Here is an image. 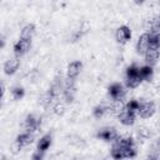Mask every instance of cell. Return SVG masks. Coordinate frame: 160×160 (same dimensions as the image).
<instances>
[{
    "label": "cell",
    "instance_id": "cell-3",
    "mask_svg": "<svg viewBox=\"0 0 160 160\" xmlns=\"http://www.w3.org/2000/svg\"><path fill=\"white\" fill-rule=\"evenodd\" d=\"M108 94L114 101H122L126 95V90L120 82H114L108 88Z\"/></svg>",
    "mask_w": 160,
    "mask_h": 160
},
{
    "label": "cell",
    "instance_id": "cell-20",
    "mask_svg": "<svg viewBox=\"0 0 160 160\" xmlns=\"http://www.w3.org/2000/svg\"><path fill=\"white\" fill-rule=\"evenodd\" d=\"M35 34V25L34 24H28L22 28L21 30V34H20V38L21 39H29L31 40L32 35Z\"/></svg>",
    "mask_w": 160,
    "mask_h": 160
},
{
    "label": "cell",
    "instance_id": "cell-17",
    "mask_svg": "<svg viewBox=\"0 0 160 160\" xmlns=\"http://www.w3.org/2000/svg\"><path fill=\"white\" fill-rule=\"evenodd\" d=\"M50 145H51V135H50V134H46V135H44V136L39 140L38 146H36V150L45 152V151L50 148Z\"/></svg>",
    "mask_w": 160,
    "mask_h": 160
},
{
    "label": "cell",
    "instance_id": "cell-4",
    "mask_svg": "<svg viewBox=\"0 0 160 160\" xmlns=\"http://www.w3.org/2000/svg\"><path fill=\"white\" fill-rule=\"evenodd\" d=\"M76 94V86H75V79L68 78L66 81L64 82V89H62V96L66 102H71L75 98Z\"/></svg>",
    "mask_w": 160,
    "mask_h": 160
},
{
    "label": "cell",
    "instance_id": "cell-18",
    "mask_svg": "<svg viewBox=\"0 0 160 160\" xmlns=\"http://www.w3.org/2000/svg\"><path fill=\"white\" fill-rule=\"evenodd\" d=\"M112 106H105V105H96L95 108H94V110H92V115L96 118V119H100V118H102L105 114H108V112H111L112 110Z\"/></svg>",
    "mask_w": 160,
    "mask_h": 160
},
{
    "label": "cell",
    "instance_id": "cell-25",
    "mask_svg": "<svg viewBox=\"0 0 160 160\" xmlns=\"http://www.w3.org/2000/svg\"><path fill=\"white\" fill-rule=\"evenodd\" d=\"M138 135H139V138H140L141 140H146V139L150 136V132H149L145 128H141V129L138 130Z\"/></svg>",
    "mask_w": 160,
    "mask_h": 160
},
{
    "label": "cell",
    "instance_id": "cell-14",
    "mask_svg": "<svg viewBox=\"0 0 160 160\" xmlns=\"http://www.w3.org/2000/svg\"><path fill=\"white\" fill-rule=\"evenodd\" d=\"M149 49V32H144L140 35L138 44H136V52L138 54H145V51Z\"/></svg>",
    "mask_w": 160,
    "mask_h": 160
},
{
    "label": "cell",
    "instance_id": "cell-8",
    "mask_svg": "<svg viewBox=\"0 0 160 160\" xmlns=\"http://www.w3.org/2000/svg\"><path fill=\"white\" fill-rule=\"evenodd\" d=\"M30 46H31V40H29V39H21L20 38V40L18 42H15V45H14V54H15V56H19L20 58L21 55L26 54L29 51Z\"/></svg>",
    "mask_w": 160,
    "mask_h": 160
},
{
    "label": "cell",
    "instance_id": "cell-7",
    "mask_svg": "<svg viewBox=\"0 0 160 160\" xmlns=\"http://www.w3.org/2000/svg\"><path fill=\"white\" fill-rule=\"evenodd\" d=\"M119 120L122 125H126V126H130L135 122V116H136V112L134 111H130L129 109H126L125 106L119 111Z\"/></svg>",
    "mask_w": 160,
    "mask_h": 160
},
{
    "label": "cell",
    "instance_id": "cell-11",
    "mask_svg": "<svg viewBox=\"0 0 160 160\" xmlns=\"http://www.w3.org/2000/svg\"><path fill=\"white\" fill-rule=\"evenodd\" d=\"M19 65H20L19 56H14V58L9 59V60L5 62V65H4V71H5V74H8V75L15 74L16 70H18V68H19Z\"/></svg>",
    "mask_w": 160,
    "mask_h": 160
},
{
    "label": "cell",
    "instance_id": "cell-10",
    "mask_svg": "<svg viewBox=\"0 0 160 160\" xmlns=\"http://www.w3.org/2000/svg\"><path fill=\"white\" fill-rule=\"evenodd\" d=\"M131 39V31L128 26L122 25L116 30V41L119 44H126Z\"/></svg>",
    "mask_w": 160,
    "mask_h": 160
},
{
    "label": "cell",
    "instance_id": "cell-27",
    "mask_svg": "<svg viewBox=\"0 0 160 160\" xmlns=\"http://www.w3.org/2000/svg\"><path fill=\"white\" fill-rule=\"evenodd\" d=\"M134 2H135L136 5H142V4L145 2V0H134Z\"/></svg>",
    "mask_w": 160,
    "mask_h": 160
},
{
    "label": "cell",
    "instance_id": "cell-6",
    "mask_svg": "<svg viewBox=\"0 0 160 160\" xmlns=\"http://www.w3.org/2000/svg\"><path fill=\"white\" fill-rule=\"evenodd\" d=\"M138 114H139V116L142 118V119L151 118V116L155 114V104H154L152 101H144V102H140V108H139Z\"/></svg>",
    "mask_w": 160,
    "mask_h": 160
},
{
    "label": "cell",
    "instance_id": "cell-22",
    "mask_svg": "<svg viewBox=\"0 0 160 160\" xmlns=\"http://www.w3.org/2000/svg\"><path fill=\"white\" fill-rule=\"evenodd\" d=\"M11 94H12V98L15 99V100H20V99H22L24 98V94H25V90H24V88L22 86H14L12 88V90H11Z\"/></svg>",
    "mask_w": 160,
    "mask_h": 160
},
{
    "label": "cell",
    "instance_id": "cell-26",
    "mask_svg": "<svg viewBox=\"0 0 160 160\" xmlns=\"http://www.w3.org/2000/svg\"><path fill=\"white\" fill-rule=\"evenodd\" d=\"M44 158V152L42 151H39V150H36V152L32 155V159L34 160H40V159H42Z\"/></svg>",
    "mask_w": 160,
    "mask_h": 160
},
{
    "label": "cell",
    "instance_id": "cell-5",
    "mask_svg": "<svg viewBox=\"0 0 160 160\" xmlns=\"http://www.w3.org/2000/svg\"><path fill=\"white\" fill-rule=\"evenodd\" d=\"M96 138L101 139L104 141H108V142H114L119 138V134L114 128H104V129L98 131Z\"/></svg>",
    "mask_w": 160,
    "mask_h": 160
},
{
    "label": "cell",
    "instance_id": "cell-21",
    "mask_svg": "<svg viewBox=\"0 0 160 160\" xmlns=\"http://www.w3.org/2000/svg\"><path fill=\"white\" fill-rule=\"evenodd\" d=\"M89 30V25H88V22L86 21H82V24H81V26L75 31V34L72 35V41H78V40H80L81 38H82V35L86 32Z\"/></svg>",
    "mask_w": 160,
    "mask_h": 160
},
{
    "label": "cell",
    "instance_id": "cell-19",
    "mask_svg": "<svg viewBox=\"0 0 160 160\" xmlns=\"http://www.w3.org/2000/svg\"><path fill=\"white\" fill-rule=\"evenodd\" d=\"M149 49H160V32L152 31L149 34Z\"/></svg>",
    "mask_w": 160,
    "mask_h": 160
},
{
    "label": "cell",
    "instance_id": "cell-12",
    "mask_svg": "<svg viewBox=\"0 0 160 160\" xmlns=\"http://www.w3.org/2000/svg\"><path fill=\"white\" fill-rule=\"evenodd\" d=\"M34 140V136L31 135V132H24V134H20L16 136V140H15V145L18 146V149H21L24 146H28Z\"/></svg>",
    "mask_w": 160,
    "mask_h": 160
},
{
    "label": "cell",
    "instance_id": "cell-29",
    "mask_svg": "<svg viewBox=\"0 0 160 160\" xmlns=\"http://www.w3.org/2000/svg\"><path fill=\"white\" fill-rule=\"evenodd\" d=\"M159 4H160V1H159Z\"/></svg>",
    "mask_w": 160,
    "mask_h": 160
},
{
    "label": "cell",
    "instance_id": "cell-16",
    "mask_svg": "<svg viewBox=\"0 0 160 160\" xmlns=\"http://www.w3.org/2000/svg\"><path fill=\"white\" fill-rule=\"evenodd\" d=\"M139 74H140V78H141L142 81H151L152 75H154L152 66H150V65L146 64V65L139 68Z\"/></svg>",
    "mask_w": 160,
    "mask_h": 160
},
{
    "label": "cell",
    "instance_id": "cell-9",
    "mask_svg": "<svg viewBox=\"0 0 160 160\" xmlns=\"http://www.w3.org/2000/svg\"><path fill=\"white\" fill-rule=\"evenodd\" d=\"M41 125V120L39 118H36L35 115L32 114H29L26 118H25V122H24V126H25V130L28 132H34L36 131Z\"/></svg>",
    "mask_w": 160,
    "mask_h": 160
},
{
    "label": "cell",
    "instance_id": "cell-13",
    "mask_svg": "<svg viewBox=\"0 0 160 160\" xmlns=\"http://www.w3.org/2000/svg\"><path fill=\"white\" fill-rule=\"evenodd\" d=\"M81 69H82V62H81V61H78V60H76V61L70 62V64L68 65V78H70V79H76L78 75L80 74Z\"/></svg>",
    "mask_w": 160,
    "mask_h": 160
},
{
    "label": "cell",
    "instance_id": "cell-23",
    "mask_svg": "<svg viewBox=\"0 0 160 160\" xmlns=\"http://www.w3.org/2000/svg\"><path fill=\"white\" fill-rule=\"evenodd\" d=\"M125 108H126V109H129L130 111L138 112V111H139V108H140V101H138V100L132 99V100H130V101L125 105Z\"/></svg>",
    "mask_w": 160,
    "mask_h": 160
},
{
    "label": "cell",
    "instance_id": "cell-2",
    "mask_svg": "<svg viewBox=\"0 0 160 160\" xmlns=\"http://www.w3.org/2000/svg\"><path fill=\"white\" fill-rule=\"evenodd\" d=\"M141 81L142 80H141L140 74H139V68L135 64L128 66L126 72H125V84H126V86L130 88V89H135L140 85Z\"/></svg>",
    "mask_w": 160,
    "mask_h": 160
},
{
    "label": "cell",
    "instance_id": "cell-24",
    "mask_svg": "<svg viewBox=\"0 0 160 160\" xmlns=\"http://www.w3.org/2000/svg\"><path fill=\"white\" fill-rule=\"evenodd\" d=\"M151 29H152V31H156V32L160 31V15L155 16L154 20L151 21Z\"/></svg>",
    "mask_w": 160,
    "mask_h": 160
},
{
    "label": "cell",
    "instance_id": "cell-1",
    "mask_svg": "<svg viewBox=\"0 0 160 160\" xmlns=\"http://www.w3.org/2000/svg\"><path fill=\"white\" fill-rule=\"evenodd\" d=\"M136 149H135V140L131 136L128 138H118L112 142L111 148V158L112 159H130L135 158Z\"/></svg>",
    "mask_w": 160,
    "mask_h": 160
},
{
    "label": "cell",
    "instance_id": "cell-15",
    "mask_svg": "<svg viewBox=\"0 0 160 160\" xmlns=\"http://www.w3.org/2000/svg\"><path fill=\"white\" fill-rule=\"evenodd\" d=\"M144 55H145L146 64L150 65V66H152V65H155L158 62V59L160 56V52H159L158 49H148Z\"/></svg>",
    "mask_w": 160,
    "mask_h": 160
},
{
    "label": "cell",
    "instance_id": "cell-28",
    "mask_svg": "<svg viewBox=\"0 0 160 160\" xmlns=\"http://www.w3.org/2000/svg\"><path fill=\"white\" fill-rule=\"evenodd\" d=\"M155 146H156V149L160 151V139H158V140H156V144H155Z\"/></svg>",
    "mask_w": 160,
    "mask_h": 160
}]
</instances>
